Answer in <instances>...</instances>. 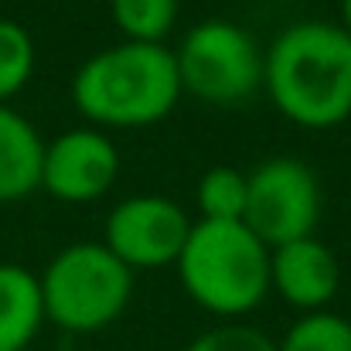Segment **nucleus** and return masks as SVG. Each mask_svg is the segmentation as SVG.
Returning a JSON list of instances; mask_svg holds the SVG:
<instances>
[{
  "instance_id": "obj_1",
  "label": "nucleus",
  "mask_w": 351,
  "mask_h": 351,
  "mask_svg": "<svg viewBox=\"0 0 351 351\" xmlns=\"http://www.w3.org/2000/svg\"><path fill=\"white\" fill-rule=\"evenodd\" d=\"M273 106L304 130H331L351 117V34L341 24L297 21L263 58Z\"/></svg>"
},
{
  "instance_id": "obj_2",
  "label": "nucleus",
  "mask_w": 351,
  "mask_h": 351,
  "mask_svg": "<svg viewBox=\"0 0 351 351\" xmlns=\"http://www.w3.org/2000/svg\"><path fill=\"white\" fill-rule=\"evenodd\" d=\"M174 51L154 41H119L82 62L72 79V103L96 126H150L181 99Z\"/></svg>"
},
{
  "instance_id": "obj_3",
  "label": "nucleus",
  "mask_w": 351,
  "mask_h": 351,
  "mask_svg": "<svg viewBox=\"0 0 351 351\" xmlns=\"http://www.w3.org/2000/svg\"><path fill=\"white\" fill-rule=\"evenodd\" d=\"M174 266L184 293L215 317H242L269 293V245L245 222H191Z\"/></svg>"
},
{
  "instance_id": "obj_4",
  "label": "nucleus",
  "mask_w": 351,
  "mask_h": 351,
  "mask_svg": "<svg viewBox=\"0 0 351 351\" xmlns=\"http://www.w3.org/2000/svg\"><path fill=\"white\" fill-rule=\"evenodd\" d=\"M38 283L45 321L69 335L110 328L133 297V269L106 249V242L65 245L45 273H38Z\"/></svg>"
},
{
  "instance_id": "obj_5",
  "label": "nucleus",
  "mask_w": 351,
  "mask_h": 351,
  "mask_svg": "<svg viewBox=\"0 0 351 351\" xmlns=\"http://www.w3.org/2000/svg\"><path fill=\"white\" fill-rule=\"evenodd\" d=\"M263 58L245 27L219 17L195 24L174 51L181 89L215 106L242 103L263 86Z\"/></svg>"
},
{
  "instance_id": "obj_6",
  "label": "nucleus",
  "mask_w": 351,
  "mask_h": 351,
  "mask_svg": "<svg viewBox=\"0 0 351 351\" xmlns=\"http://www.w3.org/2000/svg\"><path fill=\"white\" fill-rule=\"evenodd\" d=\"M321 219V184L314 171L297 157L263 160L245 174V212L242 222L269 249L307 239Z\"/></svg>"
},
{
  "instance_id": "obj_7",
  "label": "nucleus",
  "mask_w": 351,
  "mask_h": 351,
  "mask_svg": "<svg viewBox=\"0 0 351 351\" xmlns=\"http://www.w3.org/2000/svg\"><path fill=\"white\" fill-rule=\"evenodd\" d=\"M191 232L184 208L164 195L123 198L106 219V249L130 269H154L178 263Z\"/></svg>"
},
{
  "instance_id": "obj_8",
  "label": "nucleus",
  "mask_w": 351,
  "mask_h": 351,
  "mask_svg": "<svg viewBox=\"0 0 351 351\" xmlns=\"http://www.w3.org/2000/svg\"><path fill=\"white\" fill-rule=\"evenodd\" d=\"M119 174V154L113 140L96 126L65 130L45 143L41 188L65 205L96 202L113 188Z\"/></svg>"
},
{
  "instance_id": "obj_9",
  "label": "nucleus",
  "mask_w": 351,
  "mask_h": 351,
  "mask_svg": "<svg viewBox=\"0 0 351 351\" xmlns=\"http://www.w3.org/2000/svg\"><path fill=\"white\" fill-rule=\"evenodd\" d=\"M338 287L341 266L321 239L307 235L269 249V290H276L290 307L304 314L328 311Z\"/></svg>"
},
{
  "instance_id": "obj_10",
  "label": "nucleus",
  "mask_w": 351,
  "mask_h": 351,
  "mask_svg": "<svg viewBox=\"0 0 351 351\" xmlns=\"http://www.w3.org/2000/svg\"><path fill=\"white\" fill-rule=\"evenodd\" d=\"M45 140L34 123L0 103V205L24 202L41 188Z\"/></svg>"
},
{
  "instance_id": "obj_11",
  "label": "nucleus",
  "mask_w": 351,
  "mask_h": 351,
  "mask_svg": "<svg viewBox=\"0 0 351 351\" xmlns=\"http://www.w3.org/2000/svg\"><path fill=\"white\" fill-rule=\"evenodd\" d=\"M45 324L38 273L0 263V351H27Z\"/></svg>"
},
{
  "instance_id": "obj_12",
  "label": "nucleus",
  "mask_w": 351,
  "mask_h": 351,
  "mask_svg": "<svg viewBox=\"0 0 351 351\" xmlns=\"http://www.w3.org/2000/svg\"><path fill=\"white\" fill-rule=\"evenodd\" d=\"M113 24L123 41H154L164 45L178 21V0H110Z\"/></svg>"
},
{
  "instance_id": "obj_13",
  "label": "nucleus",
  "mask_w": 351,
  "mask_h": 351,
  "mask_svg": "<svg viewBox=\"0 0 351 351\" xmlns=\"http://www.w3.org/2000/svg\"><path fill=\"white\" fill-rule=\"evenodd\" d=\"M276 351H351V321L335 311H311L290 324Z\"/></svg>"
},
{
  "instance_id": "obj_14",
  "label": "nucleus",
  "mask_w": 351,
  "mask_h": 351,
  "mask_svg": "<svg viewBox=\"0 0 351 351\" xmlns=\"http://www.w3.org/2000/svg\"><path fill=\"white\" fill-rule=\"evenodd\" d=\"M34 41L24 24L0 17V103H10L34 75Z\"/></svg>"
},
{
  "instance_id": "obj_15",
  "label": "nucleus",
  "mask_w": 351,
  "mask_h": 351,
  "mask_svg": "<svg viewBox=\"0 0 351 351\" xmlns=\"http://www.w3.org/2000/svg\"><path fill=\"white\" fill-rule=\"evenodd\" d=\"M198 212L212 222H242L245 212V174L235 167H212L198 181Z\"/></svg>"
},
{
  "instance_id": "obj_16",
  "label": "nucleus",
  "mask_w": 351,
  "mask_h": 351,
  "mask_svg": "<svg viewBox=\"0 0 351 351\" xmlns=\"http://www.w3.org/2000/svg\"><path fill=\"white\" fill-rule=\"evenodd\" d=\"M184 351H276V341L249 324H222L198 335Z\"/></svg>"
},
{
  "instance_id": "obj_17",
  "label": "nucleus",
  "mask_w": 351,
  "mask_h": 351,
  "mask_svg": "<svg viewBox=\"0 0 351 351\" xmlns=\"http://www.w3.org/2000/svg\"><path fill=\"white\" fill-rule=\"evenodd\" d=\"M341 27L351 34V0H341Z\"/></svg>"
}]
</instances>
